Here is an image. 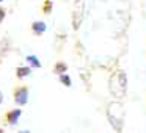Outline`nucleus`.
I'll return each instance as SVG.
<instances>
[{"label": "nucleus", "instance_id": "obj_1", "mask_svg": "<svg viewBox=\"0 0 146 133\" xmlns=\"http://www.w3.org/2000/svg\"><path fill=\"white\" fill-rule=\"evenodd\" d=\"M105 116H107V120L115 133H123L124 122H126V113H124V107L121 100L108 102L107 108H105Z\"/></svg>", "mask_w": 146, "mask_h": 133}, {"label": "nucleus", "instance_id": "obj_2", "mask_svg": "<svg viewBox=\"0 0 146 133\" xmlns=\"http://www.w3.org/2000/svg\"><path fill=\"white\" fill-rule=\"evenodd\" d=\"M127 86H129V78L126 70L118 67L115 72H111L108 78V91L115 97V100H121L127 94Z\"/></svg>", "mask_w": 146, "mask_h": 133}, {"label": "nucleus", "instance_id": "obj_3", "mask_svg": "<svg viewBox=\"0 0 146 133\" xmlns=\"http://www.w3.org/2000/svg\"><path fill=\"white\" fill-rule=\"evenodd\" d=\"M85 19V3L83 0H74L72 8H71V25L74 32H79Z\"/></svg>", "mask_w": 146, "mask_h": 133}, {"label": "nucleus", "instance_id": "obj_4", "mask_svg": "<svg viewBox=\"0 0 146 133\" xmlns=\"http://www.w3.org/2000/svg\"><path fill=\"white\" fill-rule=\"evenodd\" d=\"M29 99H30V91H29V86L25 85H17L14 86L13 89V100H14V105L19 108L25 107L29 103Z\"/></svg>", "mask_w": 146, "mask_h": 133}, {"label": "nucleus", "instance_id": "obj_5", "mask_svg": "<svg viewBox=\"0 0 146 133\" xmlns=\"http://www.w3.org/2000/svg\"><path fill=\"white\" fill-rule=\"evenodd\" d=\"M21 117H22V108L16 107V108H11V110L5 111L3 116H2V122L5 125H10V127H14L19 124Z\"/></svg>", "mask_w": 146, "mask_h": 133}, {"label": "nucleus", "instance_id": "obj_6", "mask_svg": "<svg viewBox=\"0 0 146 133\" xmlns=\"http://www.w3.org/2000/svg\"><path fill=\"white\" fill-rule=\"evenodd\" d=\"M30 30L35 36H42L47 32V24L44 20H33L32 25H30Z\"/></svg>", "mask_w": 146, "mask_h": 133}, {"label": "nucleus", "instance_id": "obj_7", "mask_svg": "<svg viewBox=\"0 0 146 133\" xmlns=\"http://www.w3.org/2000/svg\"><path fill=\"white\" fill-rule=\"evenodd\" d=\"M32 72H33V69H32L30 66H27V64H21V66H17L16 70H14L17 80H25V78H29V77L32 75Z\"/></svg>", "mask_w": 146, "mask_h": 133}, {"label": "nucleus", "instance_id": "obj_8", "mask_svg": "<svg viewBox=\"0 0 146 133\" xmlns=\"http://www.w3.org/2000/svg\"><path fill=\"white\" fill-rule=\"evenodd\" d=\"M25 63H27V66H30L32 69H41V67H42L41 60H39L36 55H27V57H25Z\"/></svg>", "mask_w": 146, "mask_h": 133}, {"label": "nucleus", "instance_id": "obj_9", "mask_svg": "<svg viewBox=\"0 0 146 133\" xmlns=\"http://www.w3.org/2000/svg\"><path fill=\"white\" fill-rule=\"evenodd\" d=\"M52 72L55 75H63V74H68V64L64 61H57L52 67Z\"/></svg>", "mask_w": 146, "mask_h": 133}, {"label": "nucleus", "instance_id": "obj_10", "mask_svg": "<svg viewBox=\"0 0 146 133\" xmlns=\"http://www.w3.org/2000/svg\"><path fill=\"white\" fill-rule=\"evenodd\" d=\"M41 11L44 14H50L52 11H54V2H52V0H42Z\"/></svg>", "mask_w": 146, "mask_h": 133}, {"label": "nucleus", "instance_id": "obj_11", "mask_svg": "<svg viewBox=\"0 0 146 133\" xmlns=\"http://www.w3.org/2000/svg\"><path fill=\"white\" fill-rule=\"evenodd\" d=\"M58 80H60V83L63 86H66V88H71V86H72V78H71V75H68V74L58 75Z\"/></svg>", "mask_w": 146, "mask_h": 133}, {"label": "nucleus", "instance_id": "obj_12", "mask_svg": "<svg viewBox=\"0 0 146 133\" xmlns=\"http://www.w3.org/2000/svg\"><path fill=\"white\" fill-rule=\"evenodd\" d=\"M7 13H8V10L5 7H0V25L3 24V20H5V17H7Z\"/></svg>", "mask_w": 146, "mask_h": 133}, {"label": "nucleus", "instance_id": "obj_13", "mask_svg": "<svg viewBox=\"0 0 146 133\" xmlns=\"http://www.w3.org/2000/svg\"><path fill=\"white\" fill-rule=\"evenodd\" d=\"M3 100H5V97H3V92L0 91V107H2V103H3Z\"/></svg>", "mask_w": 146, "mask_h": 133}, {"label": "nucleus", "instance_id": "obj_14", "mask_svg": "<svg viewBox=\"0 0 146 133\" xmlns=\"http://www.w3.org/2000/svg\"><path fill=\"white\" fill-rule=\"evenodd\" d=\"M17 133H32V132H30L29 128H22V130H19Z\"/></svg>", "mask_w": 146, "mask_h": 133}, {"label": "nucleus", "instance_id": "obj_15", "mask_svg": "<svg viewBox=\"0 0 146 133\" xmlns=\"http://www.w3.org/2000/svg\"><path fill=\"white\" fill-rule=\"evenodd\" d=\"M0 133H5V128H3V127H0Z\"/></svg>", "mask_w": 146, "mask_h": 133}, {"label": "nucleus", "instance_id": "obj_16", "mask_svg": "<svg viewBox=\"0 0 146 133\" xmlns=\"http://www.w3.org/2000/svg\"><path fill=\"white\" fill-rule=\"evenodd\" d=\"M3 2H5V0H0V7H2V3H3Z\"/></svg>", "mask_w": 146, "mask_h": 133}]
</instances>
